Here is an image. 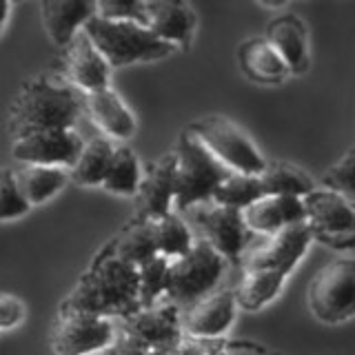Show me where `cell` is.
<instances>
[{
	"label": "cell",
	"instance_id": "1",
	"mask_svg": "<svg viewBox=\"0 0 355 355\" xmlns=\"http://www.w3.org/2000/svg\"><path fill=\"white\" fill-rule=\"evenodd\" d=\"M140 309L138 266H131L105 249L78 277L76 286L60 304V315L85 313L109 320H125Z\"/></svg>",
	"mask_w": 355,
	"mask_h": 355
},
{
	"label": "cell",
	"instance_id": "2",
	"mask_svg": "<svg viewBox=\"0 0 355 355\" xmlns=\"http://www.w3.org/2000/svg\"><path fill=\"white\" fill-rule=\"evenodd\" d=\"M85 111V96L67 83H55L47 76L22 83L9 107L7 129L11 138L51 129H73Z\"/></svg>",
	"mask_w": 355,
	"mask_h": 355
},
{
	"label": "cell",
	"instance_id": "3",
	"mask_svg": "<svg viewBox=\"0 0 355 355\" xmlns=\"http://www.w3.org/2000/svg\"><path fill=\"white\" fill-rule=\"evenodd\" d=\"M175 158V196L173 211L184 214L196 205L211 202L220 182L233 171H229L214 153H211L191 127L180 133L173 149Z\"/></svg>",
	"mask_w": 355,
	"mask_h": 355
},
{
	"label": "cell",
	"instance_id": "4",
	"mask_svg": "<svg viewBox=\"0 0 355 355\" xmlns=\"http://www.w3.org/2000/svg\"><path fill=\"white\" fill-rule=\"evenodd\" d=\"M85 33L92 38L98 51L105 55L111 69L162 60L178 51L171 44L155 38L144 25L133 20H107L96 16L87 22Z\"/></svg>",
	"mask_w": 355,
	"mask_h": 355
},
{
	"label": "cell",
	"instance_id": "5",
	"mask_svg": "<svg viewBox=\"0 0 355 355\" xmlns=\"http://www.w3.org/2000/svg\"><path fill=\"white\" fill-rule=\"evenodd\" d=\"M225 269L227 260L205 240H196L189 253L169 262L164 300L180 311L200 302L202 297L218 291Z\"/></svg>",
	"mask_w": 355,
	"mask_h": 355
},
{
	"label": "cell",
	"instance_id": "6",
	"mask_svg": "<svg viewBox=\"0 0 355 355\" xmlns=\"http://www.w3.org/2000/svg\"><path fill=\"white\" fill-rule=\"evenodd\" d=\"M309 311L324 324H340L355 315V260L333 258L311 277Z\"/></svg>",
	"mask_w": 355,
	"mask_h": 355
},
{
	"label": "cell",
	"instance_id": "7",
	"mask_svg": "<svg viewBox=\"0 0 355 355\" xmlns=\"http://www.w3.org/2000/svg\"><path fill=\"white\" fill-rule=\"evenodd\" d=\"M200 142L233 173L260 175L266 169V160L255 147L253 138L229 118L209 116L191 125Z\"/></svg>",
	"mask_w": 355,
	"mask_h": 355
},
{
	"label": "cell",
	"instance_id": "8",
	"mask_svg": "<svg viewBox=\"0 0 355 355\" xmlns=\"http://www.w3.org/2000/svg\"><path fill=\"white\" fill-rule=\"evenodd\" d=\"M304 225L311 238L333 249L355 247V205L324 187H315L302 198Z\"/></svg>",
	"mask_w": 355,
	"mask_h": 355
},
{
	"label": "cell",
	"instance_id": "9",
	"mask_svg": "<svg viewBox=\"0 0 355 355\" xmlns=\"http://www.w3.org/2000/svg\"><path fill=\"white\" fill-rule=\"evenodd\" d=\"M184 214L200 231V240L211 244L227 262L240 260L251 236L244 227L242 211L216 202H202L184 211Z\"/></svg>",
	"mask_w": 355,
	"mask_h": 355
},
{
	"label": "cell",
	"instance_id": "10",
	"mask_svg": "<svg viewBox=\"0 0 355 355\" xmlns=\"http://www.w3.org/2000/svg\"><path fill=\"white\" fill-rule=\"evenodd\" d=\"M118 336V322L98 315H60L51 333L55 355H98Z\"/></svg>",
	"mask_w": 355,
	"mask_h": 355
},
{
	"label": "cell",
	"instance_id": "11",
	"mask_svg": "<svg viewBox=\"0 0 355 355\" xmlns=\"http://www.w3.org/2000/svg\"><path fill=\"white\" fill-rule=\"evenodd\" d=\"M85 147L83 136L76 129H51L29 133L11 144V158L22 164L58 166L69 171Z\"/></svg>",
	"mask_w": 355,
	"mask_h": 355
},
{
	"label": "cell",
	"instance_id": "12",
	"mask_svg": "<svg viewBox=\"0 0 355 355\" xmlns=\"http://www.w3.org/2000/svg\"><path fill=\"white\" fill-rule=\"evenodd\" d=\"M62 76L64 83L83 96L109 87L111 67L85 29L62 49Z\"/></svg>",
	"mask_w": 355,
	"mask_h": 355
},
{
	"label": "cell",
	"instance_id": "13",
	"mask_svg": "<svg viewBox=\"0 0 355 355\" xmlns=\"http://www.w3.org/2000/svg\"><path fill=\"white\" fill-rule=\"evenodd\" d=\"M118 327L127 336L153 349H173L184 338L180 324V309L166 302V300L153 306L138 309L133 315L120 320Z\"/></svg>",
	"mask_w": 355,
	"mask_h": 355
},
{
	"label": "cell",
	"instance_id": "14",
	"mask_svg": "<svg viewBox=\"0 0 355 355\" xmlns=\"http://www.w3.org/2000/svg\"><path fill=\"white\" fill-rule=\"evenodd\" d=\"M236 291L211 293L180 311L182 336L198 340H225L227 331L236 320Z\"/></svg>",
	"mask_w": 355,
	"mask_h": 355
},
{
	"label": "cell",
	"instance_id": "15",
	"mask_svg": "<svg viewBox=\"0 0 355 355\" xmlns=\"http://www.w3.org/2000/svg\"><path fill=\"white\" fill-rule=\"evenodd\" d=\"M311 242H313V238H311L309 227L304 222H297V225L273 233L262 247L253 249L244 269H269L288 277V273L295 269V264L304 258Z\"/></svg>",
	"mask_w": 355,
	"mask_h": 355
},
{
	"label": "cell",
	"instance_id": "16",
	"mask_svg": "<svg viewBox=\"0 0 355 355\" xmlns=\"http://www.w3.org/2000/svg\"><path fill=\"white\" fill-rule=\"evenodd\" d=\"M175 196V158L173 151L155 160L147 171H142V180L136 191V218L138 220H160L173 214Z\"/></svg>",
	"mask_w": 355,
	"mask_h": 355
},
{
	"label": "cell",
	"instance_id": "17",
	"mask_svg": "<svg viewBox=\"0 0 355 355\" xmlns=\"http://www.w3.org/2000/svg\"><path fill=\"white\" fill-rule=\"evenodd\" d=\"M196 11L184 3H171V0H144L142 25L147 27L155 38L171 44L173 49H187L193 40L196 31Z\"/></svg>",
	"mask_w": 355,
	"mask_h": 355
},
{
	"label": "cell",
	"instance_id": "18",
	"mask_svg": "<svg viewBox=\"0 0 355 355\" xmlns=\"http://www.w3.org/2000/svg\"><path fill=\"white\" fill-rule=\"evenodd\" d=\"M85 114L103 131L105 138L116 140L120 144L131 140L138 129L133 111L111 85L98 89V92L85 94Z\"/></svg>",
	"mask_w": 355,
	"mask_h": 355
},
{
	"label": "cell",
	"instance_id": "19",
	"mask_svg": "<svg viewBox=\"0 0 355 355\" xmlns=\"http://www.w3.org/2000/svg\"><path fill=\"white\" fill-rule=\"evenodd\" d=\"M242 220L249 233L255 236H273L297 222H304L302 198L293 196H262L247 209H242Z\"/></svg>",
	"mask_w": 355,
	"mask_h": 355
},
{
	"label": "cell",
	"instance_id": "20",
	"mask_svg": "<svg viewBox=\"0 0 355 355\" xmlns=\"http://www.w3.org/2000/svg\"><path fill=\"white\" fill-rule=\"evenodd\" d=\"M42 27L55 47L64 49L87 22L96 18V3L87 0H44L40 3Z\"/></svg>",
	"mask_w": 355,
	"mask_h": 355
},
{
	"label": "cell",
	"instance_id": "21",
	"mask_svg": "<svg viewBox=\"0 0 355 355\" xmlns=\"http://www.w3.org/2000/svg\"><path fill=\"white\" fill-rule=\"evenodd\" d=\"M238 62L244 76L260 85H280L291 76L284 58L266 38L244 40L238 49Z\"/></svg>",
	"mask_w": 355,
	"mask_h": 355
},
{
	"label": "cell",
	"instance_id": "22",
	"mask_svg": "<svg viewBox=\"0 0 355 355\" xmlns=\"http://www.w3.org/2000/svg\"><path fill=\"white\" fill-rule=\"evenodd\" d=\"M266 40H269L275 51L282 55L286 67L293 76L306 73L309 69V38L306 27L297 16H280L271 20L266 29Z\"/></svg>",
	"mask_w": 355,
	"mask_h": 355
},
{
	"label": "cell",
	"instance_id": "23",
	"mask_svg": "<svg viewBox=\"0 0 355 355\" xmlns=\"http://www.w3.org/2000/svg\"><path fill=\"white\" fill-rule=\"evenodd\" d=\"M18 184V191L27 200L29 207L44 205L55 193H60L69 182V171L58 166H40V164H22L16 162L11 166Z\"/></svg>",
	"mask_w": 355,
	"mask_h": 355
},
{
	"label": "cell",
	"instance_id": "24",
	"mask_svg": "<svg viewBox=\"0 0 355 355\" xmlns=\"http://www.w3.org/2000/svg\"><path fill=\"white\" fill-rule=\"evenodd\" d=\"M114 149L116 144L105 136L85 140L80 155L69 169V180L80 187H100L114 158Z\"/></svg>",
	"mask_w": 355,
	"mask_h": 355
},
{
	"label": "cell",
	"instance_id": "25",
	"mask_svg": "<svg viewBox=\"0 0 355 355\" xmlns=\"http://www.w3.org/2000/svg\"><path fill=\"white\" fill-rule=\"evenodd\" d=\"M286 275L269 269H244V277L236 288L238 309L260 311L280 295Z\"/></svg>",
	"mask_w": 355,
	"mask_h": 355
},
{
	"label": "cell",
	"instance_id": "26",
	"mask_svg": "<svg viewBox=\"0 0 355 355\" xmlns=\"http://www.w3.org/2000/svg\"><path fill=\"white\" fill-rule=\"evenodd\" d=\"M111 251L131 266H140L155 258L158 249H155V238H153V222L133 218L118 233V238L111 242Z\"/></svg>",
	"mask_w": 355,
	"mask_h": 355
},
{
	"label": "cell",
	"instance_id": "27",
	"mask_svg": "<svg viewBox=\"0 0 355 355\" xmlns=\"http://www.w3.org/2000/svg\"><path fill=\"white\" fill-rule=\"evenodd\" d=\"M262 191L264 196H293L304 198L315 189L313 178L302 171L295 164H288L282 160L266 162V169L260 173Z\"/></svg>",
	"mask_w": 355,
	"mask_h": 355
},
{
	"label": "cell",
	"instance_id": "28",
	"mask_svg": "<svg viewBox=\"0 0 355 355\" xmlns=\"http://www.w3.org/2000/svg\"><path fill=\"white\" fill-rule=\"evenodd\" d=\"M140 180H142V166L138 155L127 144H116L114 158H111L107 175L100 187L114 196H136Z\"/></svg>",
	"mask_w": 355,
	"mask_h": 355
},
{
	"label": "cell",
	"instance_id": "29",
	"mask_svg": "<svg viewBox=\"0 0 355 355\" xmlns=\"http://www.w3.org/2000/svg\"><path fill=\"white\" fill-rule=\"evenodd\" d=\"M153 238H155V249L158 255L166 260H175L180 255L189 253L193 247V233L191 227L187 225V220L180 214H169L160 220H153Z\"/></svg>",
	"mask_w": 355,
	"mask_h": 355
},
{
	"label": "cell",
	"instance_id": "30",
	"mask_svg": "<svg viewBox=\"0 0 355 355\" xmlns=\"http://www.w3.org/2000/svg\"><path fill=\"white\" fill-rule=\"evenodd\" d=\"M262 182L260 175H247V173H229L225 180L220 182L216 189L211 202L231 207V209H247L251 202H255L258 198H262Z\"/></svg>",
	"mask_w": 355,
	"mask_h": 355
},
{
	"label": "cell",
	"instance_id": "31",
	"mask_svg": "<svg viewBox=\"0 0 355 355\" xmlns=\"http://www.w3.org/2000/svg\"><path fill=\"white\" fill-rule=\"evenodd\" d=\"M169 262L162 255H155L149 262L138 266L140 277V309L153 306L166 295V280H169Z\"/></svg>",
	"mask_w": 355,
	"mask_h": 355
},
{
	"label": "cell",
	"instance_id": "32",
	"mask_svg": "<svg viewBox=\"0 0 355 355\" xmlns=\"http://www.w3.org/2000/svg\"><path fill=\"white\" fill-rule=\"evenodd\" d=\"M320 187L331 189L344 196L349 202L355 205V147L349 149L338 162H333L329 169L322 173Z\"/></svg>",
	"mask_w": 355,
	"mask_h": 355
},
{
	"label": "cell",
	"instance_id": "33",
	"mask_svg": "<svg viewBox=\"0 0 355 355\" xmlns=\"http://www.w3.org/2000/svg\"><path fill=\"white\" fill-rule=\"evenodd\" d=\"M29 209L31 207L27 205V200L18 191L11 166H3V169H0V225H3V222L25 218L29 214Z\"/></svg>",
	"mask_w": 355,
	"mask_h": 355
},
{
	"label": "cell",
	"instance_id": "34",
	"mask_svg": "<svg viewBox=\"0 0 355 355\" xmlns=\"http://www.w3.org/2000/svg\"><path fill=\"white\" fill-rule=\"evenodd\" d=\"M96 16L107 20H133L142 25L144 0H100L96 3Z\"/></svg>",
	"mask_w": 355,
	"mask_h": 355
},
{
	"label": "cell",
	"instance_id": "35",
	"mask_svg": "<svg viewBox=\"0 0 355 355\" xmlns=\"http://www.w3.org/2000/svg\"><path fill=\"white\" fill-rule=\"evenodd\" d=\"M98 355H178V347L173 349H153L142 344L140 340L127 336L125 331H120L118 327V336L116 340L109 344L105 351H100Z\"/></svg>",
	"mask_w": 355,
	"mask_h": 355
},
{
	"label": "cell",
	"instance_id": "36",
	"mask_svg": "<svg viewBox=\"0 0 355 355\" xmlns=\"http://www.w3.org/2000/svg\"><path fill=\"white\" fill-rule=\"evenodd\" d=\"M27 318V306L22 297L14 293H0V331L20 327Z\"/></svg>",
	"mask_w": 355,
	"mask_h": 355
},
{
	"label": "cell",
	"instance_id": "37",
	"mask_svg": "<svg viewBox=\"0 0 355 355\" xmlns=\"http://www.w3.org/2000/svg\"><path fill=\"white\" fill-rule=\"evenodd\" d=\"M227 347V340H198L182 338L178 344V355H222Z\"/></svg>",
	"mask_w": 355,
	"mask_h": 355
},
{
	"label": "cell",
	"instance_id": "38",
	"mask_svg": "<svg viewBox=\"0 0 355 355\" xmlns=\"http://www.w3.org/2000/svg\"><path fill=\"white\" fill-rule=\"evenodd\" d=\"M222 355H269L258 344H249V342H227L225 353Z\"/></svg>",
	"mask_w": 355,
	"mask_h": 355
},
{
	"label": "cell",
	"instance_id": "39",
	"mask_svg": "<svg viewBox=\"0 0 355 355\" xmlns=\"http://www.w3.org/2000/svg\"><path fill=\"white\" fill-rule=\"evenodd\" d=\"M9 14H11V3H7V0H0V33H3V29L7 25Z\"/></svg>",
	"mask_w": 355,
	"mask_h": 355
}]
</instances>
